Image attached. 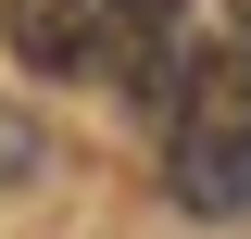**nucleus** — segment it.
<instances>
[{
  "label": "nucleus",
  "mask_w": 251,
  "mask_h": 239,
  "mask_svg": "<svg viewBox=\"0 0 251 239\" xmlns=\"http://www.w3.org/2000/svg\"><path fill=\"white\" fill-rule=\"evenodd\" d=\"M163 177L188 214H251V38L188 51L176 101H163Z\"/></svg>",
  "instance_id": "obj_1"
},
{
  "label": "nucleus",
  "mask_w": 251,
  "mask_h": 239,
  "mask_svg": "<svg viewBox=\"0 0 251 239\" xmlns=\"http://www.w3.org/2000/svg\"><path fill=\"white\" fill-rule=\"evenodd\" d=\"M25 76H100V0H0Z\"/></svg>",
  "instance_id": "obj_2"
},
{
  "label": "nucleus",
  "mask_w": 251,
  "mask_h": 239,
  "mask_svg": "<svg viewBox=\"0 0 251 239\" xmlns=\"http://www.w3.org/2000/svg\"><path fill=\"white\" fill-rule=\"evenodd\" d=\"M226 13H239V38H251V0H226Z\"/></svg>",
  "instance_id": "obj_3"
}]
</instances>
